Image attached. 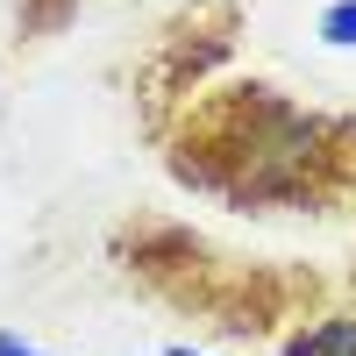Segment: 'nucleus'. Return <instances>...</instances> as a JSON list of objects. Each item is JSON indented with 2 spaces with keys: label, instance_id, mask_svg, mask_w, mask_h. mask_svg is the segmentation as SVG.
Masks as SVG:
<instances>
[{
  "label": "nucleus",
  "instance_id": "8",
  "mask_svg": "<svg viewBox=\"0 0 356 356\" xmlns=\"http://www.w3.org/2000/svg\"><path fill=\"white\" fill-rule=\"evenodd\" d=\"M0 356H36L29 342H15V335H0Z\"/></svg>",
  "mask_w": 356,
  "mask_h": 356
},
{
  "label": "nucleus",
  "instance_id": "1",
  "mask_svg": "<svg viewBox=\"0 0 356 356\" xmlns=\"http://www.w3.org/2000/svg\"><path fill=\"white\" fill-rule=\"evenodd\" d=\"M164 178L243 221L356 214V107L307 100L264 72H228L150 143Z\"/></svg>",
  "mask_w": 356,
  "mask_h": 356
},
{
  "label": "nucleus",
  "instance_id": "2",
  "mask_svg": "<svg viewBox=\"0 0 356 356\" xmlns=\"http://www.w3.org/2000/svg\"><path fill=\"white\" fill-rule=\"evenodd\" d=\"M100 257L143 307L186 321L193 335H214V342H285L292 328L335 307V278L321 264L235 250L164 207L114 214L100 235Z\"/></svg>",
  "mask_w": 356,
  "mask_h": 356
},
{
  "label": "nucleus",
  "instance_id": "7",
  "mask_svg": "<svg viewBox=\"0 0 356 356\" xmlns=\"http://www.w3.org/2000/svg\"><path fill=\"white\" fill-rule=\"evenodd\" d=\"M342 300L356 307V250H349V271H342Z\"/></svg>",
  "mask_w": 356,
  "mask_h": 356
},
{
  "label": "nucleus",
  "instance_id": "4",
  "mask_svg": "<svg viewBox=\"0 0 356 356\" xmlns=\"http://www.w3.org/2000/svg\"><path fill=\"white\" fill-rule=\"evenodd\" d=\"M278 356H356V307H328L307 328H292L278 342Z\"/></svg>",
  "mask_w": 356,
  "mask_h": 356
},
{
  "label": "nucleus",
  "instance_id": "5",
  "mask_svg": "<svg viewBox=\"0 0 356 356\" xmlns=\"http://www.w3.org/2000/svg\"><path fill=\"white\" fill-rule=\"evenodd\" d=\"M86 0H15V50H43L79 22Z\"/></svg>",
  "mask_w": 356,
  "mask_h": 356
},
{
  "label": "nucleus",
  "instance_id": "3",
  "mask_svg": "<svg viewBox=\"0 0 356 356\" xmlns=\"http://www.w3.org/2000/svg\"><path fill=\"white\" fill-rule=\"evenodd\" d=\"M243 36H250V0H178L150 36H143L136 65H129L136 136L157 143L164 122H171L193 93H207L214 79H228Z\"/></svg>",
  "mask_w": 356,
  "mask_h": 356
},
{
  "label": "nucleus",
  "instance_id": "6",
  "mask_svg": "<svg viewBox=\"0 0 356 356\" xmlns=\"http://www.w3.org/2000/svg\"><path fill=\"white\" fill-rule=\"evenodd\" d=\"M349 29H356V8H342V15H328V36H335V43H349Z\"/></svg>",
  "mask_w": 356,
  "mask_h": 356
}]
</instances>
